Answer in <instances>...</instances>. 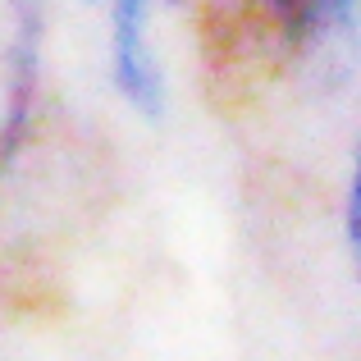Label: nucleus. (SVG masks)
Listing matches in <instances>:
<instances>
[{
    "mask_svg": "<svg viewBox=\"0 0 361 361\" xmlns=\"http://www.w3.org/2000/svg\"><path fill=\"white\" fill-rule=\"evenodd\" d=\"M243 27L279 64H311L353 37L361 0H233Z\"/></svg>",
    "mask_w": 361,
    "mask_h": 361,
    "instance_id": "obj_1",
    "label": "nucleus"
},
{
    "mask_svg": "<svg viewBox=\"0 0 361 361\" xmlns=\"http://www.w3.org/2000/svg\"><path fill=\"white\" fill-rule=\"evenodd\" d=\"M110 9V73L119 97L142 119L165 115V69L151 42V9L156 0H101Z\"/></svg>",
    "mask_w": 361,
    "mask_h": 361,
    "instance_id": "obj_2",
    "label": "nucleus"
},
{
    "mask_svg": "<svg viewBox=\"0 0 361 361\" xmlns=\"http://www.w3.org/2000/svg\"><path fill=\"white\" fill-rule=\"evenodd\" d=\"M343 224H348V247L361 270V142H357V160H353V178H348V206H343Z\"/></svg>",
    "mask_w": 361,
    "mask_h": 361,
    "instance_id": "obj_3",
    "label": "nucleus"
}]
</instances>
